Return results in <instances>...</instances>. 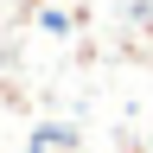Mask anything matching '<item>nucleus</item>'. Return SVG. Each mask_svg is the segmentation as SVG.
<instances>
[{
  "label": "nucleus",
  "instance_id": "obj_1",
  "mask_svg": "<svg viewBox=\"0 0 153 153\" xmlns=\"http://www.w3.org/2000/svg\"><path fill=\"white\" fill-rule=\"evenodd\" d=\"M38 26H45V32H70V13H57V7H45V13H38Z\"/></svg>",
  "mask_w": 153,
  "mask_h": 153
}]
</instances>
